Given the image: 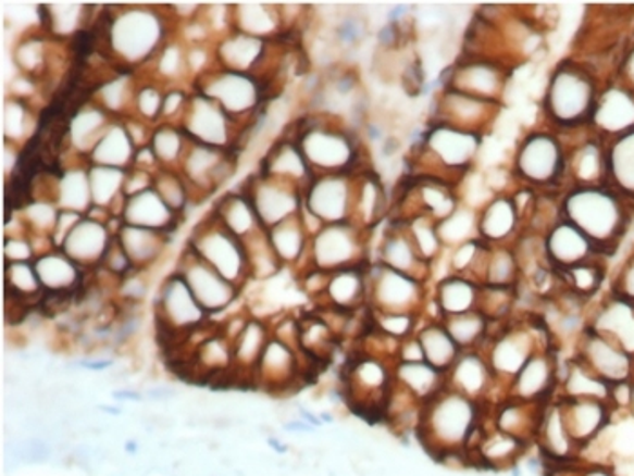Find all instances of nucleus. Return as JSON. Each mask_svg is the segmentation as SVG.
Returning <instances> with one entry per match:
<instances>
[{
    "mask_svg": "<svg viewBox=\"0 0 634 476\" xmlns=\"http://www.w3.org/2000/svg\"><path fill=\"white\" fill-rule=\"evenodd\" d=\"M424 352L418 336L408 337L399 345L397 352V363H423Z\"/></svg>",
    "mask_w": 634,
    "mask_h": 476,
    "instance_id": "nucleus-34",
    "label": "nucleus"
},
{
    "mask_svg": "<svg viewBox=\"0 0 634 476\" xmlns=\"http://www.w3.org/2000/svg\"><path fill=\"white\" fill-rule=\"evenodd\" d=\"M394 383L415 397L421 404L432 401L446 388V374L426 363H396Z\"/></svg>",
    "mask_w": 634,
    "mask_h": 476,
    "instance_id": "nucleus-22",
    "label": "nucleus"
},
{
    "mask_svg": "<svg viewBox=\"0 0 634 476\" xmlns=\"http://www.w3.org/2000/svg\"><path fill=\"white\" fill-rule=\"evenodd\" d=\"M517 304V287H489L481 285L477 310L494 323H508Z\"/></svg>",
    "mask_w": 634,
    "mask_h": 476,
    "instance_id": "nucleus-29",
    "label": "nucleus"
},
{
    "mask_svg": "<svg viewBox=\"0 0 634 476\" xmlns=\"http://www.w3.org/2000/svg\"><path fill=\"white\" fill-rule=\"evenodd\" d=\"M369 298L375 312L419 314L424 301L423 283L401 272L385 268L369 285Z\"/></svg>",
    "mask_w": 634,
    "mask_h": 476,
    "instance_id": "nucleus-8",
    "label": "nucleus"
},
{
    "mask_svg": "<svg viewBox=\"0 0 634 476\" xmlns=\"http://www.w3.org/2000/svg\"><path fill=\"white\" fill-rule=\"evenodd\" d=\"M532 448L533 444L526 440L489 428L486 423L483 437L473 451H470V456H472L473 467H478V469L511 472L524 461V456L532 451Z\"/></svg>",
    "mask_w": 634,
    "mask_h": 476,
    "instance_id": "nucleus-10",
    "label": "nucleus"
},
{
    "mask_svg": "<svg viewBox=\"0 0 634 476\" xmlns=\"http://www.w3.org/2000/svg\"><path fill=\"white\" fill-rule=\"evenodd\" d=\"M269 341L271 339L263 323L258 320L247 321L241 334L233 341L234 364L238 368L256 369Z\"/></svg>",
    "mask_w": 634,
    "mask_h": 476,
    "instance_id": "nucleus-27",
    "label": "nucleus"
},
{
    "mask_svg": "<svg viewBox=\"0 0 634 476\" xmlns=\"http://www.w3.org/2000/svg\"><path fill=\"white\" fill-rule=\"evenodd\" d=\"M562 154L557 141L548 136H535L522 147L519 167L533 181H548L559 176Z\"/></svg>",
    "mask_w": 634,
    "mask_h": 476,
    "instance_id": "nucleus-21",
    "label": "nucleus"
},
{
    "mask_svg": "<svg viewBox=\"0 0 634 476\" xmlns=\"http://www.w3.org/2000/svg\"><path fill=\"white\" fill-rule=\"evenodd\" d=\"M597 87L587 71L575 65H564L555 71L549 84V113L564 124H579L592 118L597 105Z\"/></svg>",
    "mask_w": 634,
    "mask_h": 476,
    "instance_id": "nucleus-4",
    "label": "nucleus"
},
{
    "mask_svg": "<svg viewBox=\"0 0 634 476\" xmlns=\"http://www.w3.org/2000/svg\"><path fill=\"white\" fill-rule=\"evenodd\" d=\"M203 320L206 310L196 301L184 277L174 276L173 279H169L158 303L160 331H167L171 336L178 331L192 330Z\"/></svg>",
    "mask_w": 634,
    "mask_h": 476,
    "instance_id": "nucleus-9",
    "label": "nucleus"
},
{
    "mask_svg": "<svg viewBox=\"0 0 634 476\" xmlns=\"http://www.w3.org/2000/svg\"><path fill=\"white\" fill-rule=\"evenodd\" d=\"M116 399H133V401H138L140 396L138 393H133V391H119V393H114Z\"/></svg>",
    "mask_w": 634,
    "mask_h": 476,
    "instance_id": "nucleus-38",
    "label": "nucleus"
},
{
    "mask_svg": "<svg viewBox=\"0 0 634 476\" xmlns=\"http://www.w3.org/2000/svg\"><path fill=\"white\" fill-rule=\"evenodd\" d=\"M576 359L609 385L633 380L634 358L609 337L586 328L576 341Z\"/></svg>",
    "mask_w": 634,
    "mask_h": 476,
    "instance_id": "nucleus-5",
    "label": "nucleus"
},
{
    "mask_svg": "<svg viewBox=\"0 0 634 476\" xmlns=\"http://www.w3.org/2000/svg\"><path fill=\"white\" fill-rule=\"evenodd\" d=\"M533 444L548 466L573 464L581 459V446L571 437L559 397L544 404Z\"/></svg>",
    "mask_w": 634,
    "mask_h": 476,
    "instance_id": "nucleus-7",
    "label": "nucleus"
},
{
    "mask_svg": "<svg viewBox=\"0 0 634 476\" xmlns=\"http://www.w3.org/2000/svg\"><path fill=\"white\" fill-rule=\"evenodd\" d=\"M494 372L489 368L488 359L483 350L462 352L456 364L446 372V386L470 397L473 401L483 402L488 406V399L495 386Z\"/></svg>",
    "mask_w": 634,
    "mask_h": 476,
    "instance_id": "nucleus-11",
    "label": "nucleus"
},
{
    "mask_svg": "<svg viewBox=\"0 0 634 476\" xmlns=\"http://www.w3.org/2000/svg\"><path fill=\"white\" fill-rule=\"evenodd\" d=\"M325 296L328 298L332 309L352 312L361 306L369 296V283L364 279V274L353 271V268L332 272V276H328Z\"/></svg>",
    "mask_w": 634,
    "mask_h": 476,
    "instance_id": "nucleus-24",
    "label": "nucleus"
},
{
    "mask_svg": "<svg viewBox=\"0 0 634 476\" xmlns=\"http://www.w3.org/2000/svg\"><path fill=\"white\" fill-rule=\"evenodd\" d=\"M562 402L564 410L565 424L570 429L571 437L575 439L576 444H592L593 440L602 435L604 429L613 423V408L608 402L592 401V399H579V401Z\"/></svg>",
    "mask_w": 634,
    "mask_h": 476,
    "instance_id": "nucleus-13",
    "label": "nucleus"
},
{
    "mask_svg": "<svg viewBox=\"0 0 634 476\" xmlns=\"http://www.w3.org/2000/svg\"><path fill=\"white\" fill-rule=\"evenodd\" d=\"M515 206L510 200L494 201L481 222V233L489 239L505 238L515 225Z\"/></svg>",
    "mask_w": 634,
    "mask_h": 476,
    "instance_id": "nucleus-32",
    "label": "nucleus"
},
{
    "mask_svg": "<svg viewBox=\"0 0 634 476\" xmlns=\"http://www.w3.org/2000/svg\"><path fill=\"white\" fill-rule=\"evenodd\" d=\"M182 277L206 312H220L227 309L236 298V288L216 271H212L211 266H195Z\"/></svg>",
    "mask_w": 634,
    "mask_h": 476,
    "instance_id": "nucleus-19",
    "label": "nucleus"
},
{
    "mask_svg": "<svg viewBox=\"0 0 634 476\" xmlns=\"http://www.w3.org/2000/svg\"><path fill=\"white\" fill-rule=\"evenodd\" d=\"M595 249L597 247L593 245L592 239L571 223L559 225L549 234V263L559 266L560 271H568V268L582 265V263H589L593 261L592 255Z\"/></svg>",
    "mask_w": 634,
    "mask_h": 476,
    "instance_id": "nucleus-16",
    "label": "nucleus"
},
{
    "mask_svg": "<svg viewBox=\"0 0 634 476\" xmlns=\"http://www.w3.org/2000/svg\"><path fill=\"white\" fill-rule=\"evenodd\" d=\"M624 76H625V87H630L631 91L634 92V48L627 57H625L624 62Z\"/></svg>",
    "mask_w": 634,
    "mask_h": 476,
    "instance_id": "nucleus-36",
    "label": "nucleus"
},
{
    "mask_svg": "<svg viewBox=\"0 0 634 476\" xmlns=\"http://www.w3.org/2000/svg\"><path fill=\"white\" fill-rule=\"evenodd\" d=\"M593 122L598 130L622 136L634 129V92L630 87L611 86L597 98Z\"/></svg>",
    "mask_w": 634,
    "mask_h": 476,
    "instance_id": "nucleus-15",
    "label": "nucleus"
},
{
    "mask_svg": "<svg viewBox=\"0 0 634 476\" xmlns=\"http://www.w3.org/2000/svg\"><path fill=\"white\" fill-rule=\"evenodd\" d=\"M419 314H408V312H375L372 317L374 330L383 336L405 341L408 337L418 334Z\"/></svg>",
    "mask_w": 634,
    "mask_h": 476,
    "instance_id": "nucleus-31",
    "label": "nucleus"
},
{
    "mask_svg": "<svg viewBox=\"0 0 634 476\" xmlns=\"http://www.w3.org/2000/svg\"><path fill=\"white\" fill-rule=\"evenodd\" d=\"M443 325L446 326L451 339L457 342V347L461 348V352L483 350L492 336V321L486 320L478 310L445 317Z\"/></svg>",
    "mask_w": 634,
    "mask_h": 476,
    "instance_id": "nucleus-25",
    "label": "nucleus"
},
{
    "mask_svg": "<svg viewBox=\"0 0 634 476\" xmlns=\"http://www.w3.org/2000/svg\"><path fill=\"white\" fill-rule=\"evenodd\" d=\"M434 149L439 152L440 160H445L448 165H462L472 160L475 140L468 130L445 127L435 130Z\"/></svg>",
    "mask_w": 634,
    "mask_h": 476,
    "instance_id": "nucleus-28",
    "label": "nucleus"
},
{
    "mask_svg": "<svg viewBox=\"0 0 634 476\" xmlns=\"http://www.w3.org/2000/svg\"><path fill=\"white\" fill-rule=\"evenodd\" d=\"M543 408L544 404L538 406V404H527V402L505 397L502 401L488 406L486 423L489 428L499 429L502 434L513 435L517 439L526 440L533 444Z\"/></svg>",
    "mask_w": 634,
    "mask_h": 476,
    "instance_id": "nucleus-14",
    "label": "nucleus"
},
{
    "mask_svg": "<svg viewBox=\"0 0 634 476\" xmlns=\"http://www.w3.org/2000/svg\"><path fill=\"white\" fill-rule=\"evenodd\" d=\"M254 372L260 375L261 383L269 388H274V390L287 388L299 377V359L296 348L288 347L277 339H271L266 342Z\"/></svg>",
    "mask_w": 634,
    "mask_h": 476,
    "instance_id": "nucleus-17",
    "label": "nucleus"
},
{
    "mask_svg": "<svg viewBox=\"0 0 634 476\" xmlns=\"http://www.w3.org/2000/svg\"><path fill=\"white\" fill-rule=\"evenodd\" d=\"M571 225L586 234L597 249L613 247L625 233L627 214L625 206L613 190L606 187H579L564 203Z\"/></svg>",
    "mask_w": 634,
    "mask_h": 476,
    "instance_id": "nucleus-2",
    "label": "nucleus"
},
{
    "mask_svg": "<svg viewBox=\"0 0 634 476\" xmlns=\"http://www.w3.org/2000/svg\"><path fill=\"white\" fill-rule=\"evenodd\" d=\"M559 396V361L551 350H540L527 359L521 372L513 377L506 397L527 404H548Z\"/></svg>",
    "mask_w": 634,
    "mask_h": 476,
    "instance_id": "nucleus-6",
    "label": "nucleus"
},
{
    "mask_svg": "<svg viewBox=\"0 0 634 476\" xmlns=\"http://www.w3.org/2000/svg\"><path fill=\"white\" fill-rule=\"evenodd\" d=\"M611 293L634 303V255H631L630 260L625 261V265L622 266V271L619 272V276L614 279L613 292Z\"/></svg>",
    "mask_w": 634,
    "mask_h": 476,
    "instance_id": "nucleus-33",
    "label": "nucleus"
},
{
    "mask_svg": "<svg viewBox=\"0 0 634 476\" xmlns=\"http://www.w3.org/2000/svg\"><path fill=\"white\" fill-rule=\"evenodd\" d=\"M174 396V391H169V390H157V391H151V393H149V397H152V399H169V397H173Z\"/></svg>",
    "mask_w": 634,
    "mask_h": 476,
    "instance_id": "nucleus-37",
    "label": "nucleus"
},
{
    "mask_svg": "<svg viewBox=\"0 0 634 476\" xmlns=\"http://www.w3.org/2000/svg\"><path fill=\"white\" fill-rule=\"evenodd\" d=\"M562 272L564 274L560 279L564 283V287L571 292H575L576 296H581L582 299H586V301L593 298L602 287L604 271L595 261L582 263V265H576Z\"/></svg>",
    "mask_w": 634,
    "mask_h": 476,
    "instance_id": "nucleus-30",
    "label": "nucleus"
},
{
    "mask_svg": "<svg viewBox=\"0 0 634 476\" xmlns=\"http://www.w3.org/2000/svg\"><path fill=\"white\" fill-rule=\"evenodd\" d=\"M587 328L609 337L634 358V303L611 293L598 304L595 314L587 317Z\"/></svg>",
    "mask_w": 634,
    "mask_h": 476,
    "instance_id": "nucleus-12",
    "label": "nucleus"
},
{
    "mask_svg": "<svg viewBox=\"0 0 634 476\" xmlns=\"http://www.w3.org/2000/svg\"><path fill=\"white\" fill-rule=\"evenodd\" d=\"M415 336L423 347L424 361L443 374L456 364L462 353L461 348L457 347V342L451 339L446 326L443 325V320L428 321L426 325L419 328Z\"/></svg>",
    "mask_w": 634,
    "mask_h": 476,
    "instance_id": "nucleus-23",
    "label": "nucleus"
},
{
    "mask_svg": "<svg viewBox=\"0 0 634 476\" xmlns=\"http://www.w3.org/2000/svg\"><path fill=\"white\" fill-rule=\"evenodd\" d=\"M609 396H611V385L600 379L576 358L565 363L564 372H559V396H557L559 399H565V401L592 399V401L609 404Z\"/></svg>",
    "mask_w": 634,
    "mask_h": 476,
    "instance_id": "nucleus-18",
    "label": "nucleus"
},
{
    "mask_svg": "<svg viewBox=\"0 0 634 476\" xmlns=\"http://www.w3.org/2000/svg\"><path fill=\"white\" fill-rule=\"evenodd\" d=\"M608 178L620 192L634 198V129L619 136L609 149Z\"/></svg>",
    "mask_w": 634,
    "mask_h": 476,
    "instance_id": "nucleus-26",
    "label": "nucleus"
},
{
    "mask_svg": "<svg viewBox=\"0 0 634 476\" xmlns=\"http://www.w3.org/2000/svg\"><path fill=\"white\" fill-rule=\"evenodd\" d=\"M446 230L450 234L451 241H459V239L464 238L470 228H472V217L468 214H459V212H453L448 220H446Z\"/></svg>",
    "mask_w": 634,
    "mask_h": 476,
    "instance_id": "nucleus-35",
    "label": "nucleus"
},
{
    "mask_svg": "<svg viewBox=\"0 0 634 476\" xmlns=\"http://www.w3.org/2000/svg\"><path fill=\"white\" fill-rule=\"evenodd\" d=\"M488 406L446 386L439 396L423 404L419 423V444L434 461L448 451L467 450L478 444L486 429Z\"/></svg>",
    "mask_w": 634,
    "mask_h": 476,
    "instance_id": "nucleus-1",
    "label": "nucleus"
},
{
    "mask_svg": "<svg viewBox=\"0 0 634 476\" xmlns=\"http://www.w3.org/2000/svg\"><path fill=\"white\" fill-rule=\"evenodd\" d=\"M546 330L548 328H544L543 331ZM543 331L537 328H526V326L508 325V323H502L499 330L492 331L488 342L484 345L483 353L488 359L495 380L505 386L506 390L533 353L551 350V348L538 347V334Z\"/></svg>",
    "mask_w": 634,
    "mask_h": 476,
    "instance_id": "nucleus-3",
    "label": "nucleus"
},
{
    "mask_svg": "<svg viewBox=\"0 0 634 476\" xmlns=\"http://www.w3.org/2000/svg\"><path fill=\"white\" fill-rule=\"evenodd\" d=\"M481 283L472 277L450 274L437 285L434 303L439 310L440 320L451 315L468 314L477 310Z\"/></svg>",
    "mask_w": 634,
    "mask_h": 476,
    "instance_id": "nucleus-20",
    "label": "nucleus"
}]
</instances>
